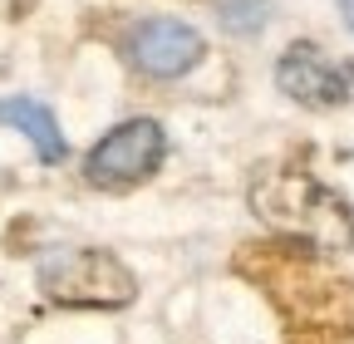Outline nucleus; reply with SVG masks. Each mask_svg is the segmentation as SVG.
Masks as SVG:
<instances>
[{"mask_svg": "<svg viewBox=\"0 0 354 344\" xmlns=\"http://www.w3.org/2000/svg\"><path fill=\"white\" fill-rule=\"evenodd\" d=\"M232 271L251 280L286 325V344H354V280L300 241H246Z\"/></svg>", "mask_w": 354, "mask_h": 344, "instance_id": "nucleus-1", "label": "nucleus"}, {"mask_svg": "<svg viewBox=\"0 0 354 344\" xmlns=\"http://www.w3.org/2000/svg\"><path fill=\"white\" fill-rule=\"evenodd\" d=\"M251 211L286 241L310 251H349L354 246V211L349 202L320 182L305 162H266L251 178Z\"/></svg>", "mask_w": 354, "mask_h": 344, "instance_id": "nucleus-2", "label": "nucleus"}, {"mask_svg": "<svg viewBox=\"0 0 354 344\" xmlns=\"http://www.w3.org/2000/svg\"><path fill=\"white\" fill-rule=\"evenodd\" d=\"M39 290L50 305H69V310H118L138 295L133 271L118 261L113 251L99 246H69L44 256L39 266Z\"/></svg>", "mask_w": 354, "mask_h": 344, "instance_id": "nucleus-3", "label": "nucleus"}, {"mask_svg": "<svg viewBox=\"0 0 354 344\" xmlns=\"http://www.w3.org/2000/svg\"><path fill=\"white\" fill-rule=\"evenodd\" d=\"M162 153H167L162 128L153 118H128V123L113 128L109 138L94 143V153L84 157V178L99 192H128V187H138V182L153 178Z\"/></svg>", "mask_w": 354, "mask_h": 344, "instance_id": "nucleus-4", "label": "nucleus"}, {"mask_svg": "<svg viewBox=\"0 0 354 344\" xmlns=\"http://www.w3.org/2000/svg\"><path fill=\"white\" fill-rule=\"evenodd\" d=\"M276 84L300 108H339L354 94V69L335 64L320 45H310V39H295L276 64Z\"/></svg>", "mask_w": 354, "mask_h": 344, "instance_id": "nucleus-5", "label": "nucleus"}, {"mask_svg": "<svg viewBox=\"0 0 354 344\" xmlns=\"http://www.w3.org/2000/svg\"><path fill=\"white\" fill-rule=\"evenodd\" d=\"M202 55H207L202 35L192 25H183V20H143L128 35V59L148 79H177V74H187Z\"/></svg>", "mask_w": 354, "mask_h": 344, "instance_id": "nucleus-6", "label": "nucleus"}, {"mask_svg": "<svg viewBox=\"0 0 354 344\" xmlns=\"http://www.w3.org/2000/svg\"><path fill=\"white\" fill-rule=\"evenodd\" d=\"M0 123L20 128L44 162H59V157H64V133H59L55 113L44 108L39 99H0Z\"/></svg>", "mask_w": 354, "mask_h": 344, "instance_id": "nucleus-7", "label": "nucleus"}, {"mask_svg": "<svg viewBox=\"0 0 354 344\" xmlns=\"http://www.w3.org/2000/svg\"><path fill=\"white\" fill-rule=\"evenodd\" d=\"M221 25H227L232 35H251L266 25V0H227L221 6Z\"/></svg>", "mask_w": 354, "mask_h": 344, "instance_id": "nucleus-8", "label": "nucleus"}, {"mask_svg": "<svg viewBox=\"0 0 354 344\" xmlns=\"http://www.w3.org/2000/svg\"><path fill=\"white\" fill-rule=\"evenodd\" d=\"M339 10H344V20H349V30H354V0H339Z\"/></svg>", "mask_w": 354, "mask_h": 344, "instance_id": "nucleus-9", "label": "nucleus"}, {"mask_svg": "<svg viewBox=\"0 0 354 344\" xmlns=\"http://www.w3.org/2000/svg\"><path fill=\"white\" fill-rule=\"evenodd\" d=\"M30 6H35V0H30ZM10 15H15V20L25 15V0H10Z\"/></svg>", "mask_w": 354, "mask_h": 344, "instance_id": "nucleus-10", "label": "nucleus"}]
</instances>
